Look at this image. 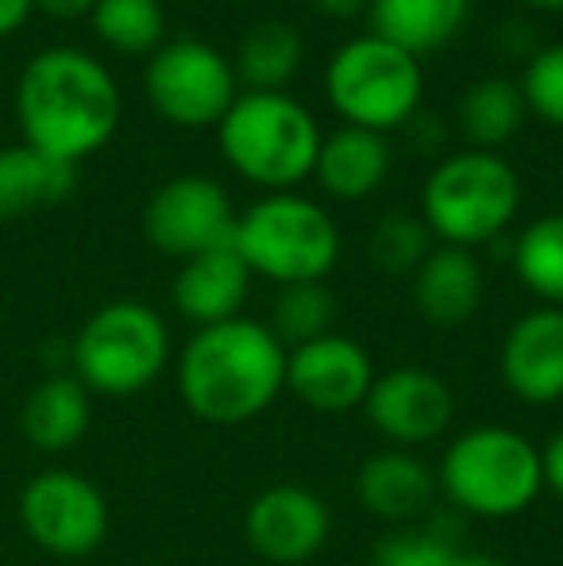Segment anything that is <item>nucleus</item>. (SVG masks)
<instances>
[{"label":"nucleus","instance_id":"obj_1","mask_svg":"<svg viewBox=\"0 0 563 566\" xmlns=\"http://www.w3.org/2000/svg\"><path fill=\"white\" fill-rule=\"evenodd\" d=\"M23 143L77 166L97 155L121 127V90L93 54L46 46L23 66L15 85Z\"/></svg>","mask_w":563,"mask_h":566},{"label":"nucleus","instance_id":"obj_2","mask_svg":"<svg viewBox=\"0 0 563 566\" xmlns=\"http://www.w3.org/2000/svg\"><path fill=\"white\" fill-rule=\"evenodd\" d=\"M285 389V347L248 316L197 328L178 355V394L197 420L236 428L263 417Z\"/></svg>","mask_w":563,"mask_h":566},{"label":"nucleus","instance_id":"obj_3","mask_svg":"<svg viewBox=\"0 0 563 566\" xmlns=\"http://www.w3.org/2000/svg\"><path fill=\"white\" fill-rule=\"evenodd\" d=\"M321 124L290 93H240L217 124L225 163L267 193H293L313 178Z\"/></svg>","mask_w":563,"mask_h":566},{"label":"nucleus","instance_id":"obj_4","mask_svg":"<svg viewBox=\"0 0 563 566\" xmlns=\"http://www.w3.org/2000/svg\"><path fill=\"white\" fill-rule=\"evenodd\" d=\"M436 485L463 516L505 521L544 493L541 448L505 424L467 428L444 451Z\"/></svg>","mask_w":563,"mask_h":566},{"label":"nucleus","instance_id":"obj_5","mask_svg":"<svg viewBox=\"0 0 563 566\" xmlns=\"http://www.w3.org/2000/svg\"><path fill=\"white\" fill-rule=\"evenodd\" d=\"M521 209V178L498 150H459L444 158L425 181L421 220L436 243H494Z\"/></svg>","mask_w":563,"mask_h":566},{"label":"nucleus","instance_id":"obj_6","mask_svg":"<svg viewBox=\"0 0 563 566\" xmlns=\"http://www.w3.org/2000/svg\"><path fill=\"white\" fill-rule=\"evenodd\" d=\"M232 247L251 274L274 285L324 282L340 262V228L316 201L293 193H267L236 220Z\"/></svg>","mask_w":563,"mask_h":566},{"label":"nucleus","instance_id":"obj_7","mask_svg":"<svg viewBox=\"0 0 563 566\" xmlns=\"http://www.w3.org/2000/svg\"><path fill=\"white\" fill-rule=\"evenodd\" d=\"M170 363L166 321L143 301L97 308L70 343V374L90 394L132 397L163 378Z\"/></svg>","mask_w":563,"mask_h":566},{"label":"nucleus","instance_id":"obj_8","mask_svg":"<svg viewBox=\"0 0 563 566\" xmlns=\"http://www.w3.org/2000/svg\"><path fill=\"white\" fill-rule=\"evenodd\" d=\"M324 93L332 113L347 127L386 135L417 116L425 97V70L421 59L367 31L347 39L329 59Z\"/></svg>","mask_w":563,"mask_h":566},{"label":"nucleus","instance_id":"obj_9","mask_svg":"<svg viewBox=\"0 0 563 566\" xmlns=\"http://www.w3.org/2000/svg\"><path fill=\"white\" fill-rule=\"evenodd\" d=\"M147 101L166 124L189 127H217L228 108L240 97L232 59L220 54L205 39H170L147 62Z\"/></svg>","mask_w":563,"mask_h":566},{"label":"nucleus","instance_id":"obj_10","mask_svg":"<svg viewBox=\"0 0 563 566\" xmlns=\"http://www.w3.org/2000/svg\"><path fill=\"white\" fill-rule=\"evenodd\" d=\"M236 220L240 212L220 181L205 174H178L150 193L143 209V235L158 254L186 262L205 251L232 247Z\"/></svg>","mask_w":563,"mask_h":566},{"label":"nucleus","instance_id":"obj_11","mask_svg":"<svg viewBox=\"0 0 563 566\" xmlns=\"http://www.w3.org/2000/svg\"><path fill=\"white\" fill-rule=\"evenodd\" d=\"M20 524L31 544L59 559L93 555L108 536V501L74 470H43L20 493Z\"/></svg>","mask_w":563,"mask_h":566},{"label":"nucleus","instance_id":"obj_12","mask_svg":"<svg viewBox=\"0 0 563 566\" xmlns=\"http://www.w3.org/2000/svg\"><path fill=\"white\" fill-rule=\"evenodd\" d=\"M363 417L394 448L414 451L448 432L456 417V397L440 374L421 370V366H394L386 374H375L367 401H363Z\"/></svg>","mask_w":563,"mask_h":566},{"label":"nucleus","instance_id":"obj_13","mask_svg":"<svg viewBox=\"0 0 563 566\" xmlns=\"http://www.w3.org/2000/svg\"><path fill=\"white\" fill-rule=\"evenodd\" d=\"M332 536V513L309 485H271L256 493L243 513V539L263 563L301 566L324 552Z\"/></svg>","mask_w":563,"mask_h":566},{"label":"nucleus","instance_id":"obj_14","mask_svg":"<svg viewBox=\"0 0 563 566\" xmlns=\"http://www.w3.org/2000/svg\"><path fill=\"white\" fill-rule=\"evenodd\" d=\"M375 381V363L363 343L329 332V336L285 350V389L305 409L340 417V412L363 409Z\"/></svg>","mask_w":563,"mask_h":566},{"label":"nucleus","instance_id":"obj_15","mask_svg":"<svg viewBox=\"0 0 563 566\" xmlns=\"http://www.w3.org/2000/svg\"><path fill=\"white\" fill-rule=\"evenodd\" d=\"M502 381L525 405L563 401V308L541 305L525 313L502 339Z\"/></svg>","mask_w":563,"mask_h":566},{"label":"nucleus","instance_id":"obj_16","mask_svg":"<svg viewBox=\"0 0 563 566\" xmlns=\"http://www.w3.org/2000/svg\"><path fill=\"white\" fill-rule=\"evenodd\" d=\"M251 270L240 259L236 247H220V251H205L197 259H186L174 274V308L181 321L194 328H212L243 316L251 293Z\"/></svg>","mask_w":563,"mask_h":566},{"label":"nucleus","instance_id":"obj_17","mask_svg":"<svg viewBox=\"0 0 563 566\" xmlns=\"http://www.w3.org/2000/svg\"><path fill=\"white\" fill-rule=\"evenodd\" d=\"M436 493V470L425 459H417L406 448L375 451L363 459L359 474H355V497L375 521L386 524H409L421 521L432 509Z\"/></svg>","mask_w":563,"mask_h":566},{"label":"nucleus","instance_id":"obj_18","mask_svg":"<svg viewBox=\"0 0 563 566\" xmlns=\"http://www.w3.org/2000/svg\"><path fill=\"white\" fill-rule=\"evenodd\" d=\"M414 305L432 328H459L482 305V262L467 247L436 243L414 270Z\"/></svg>","mask_w":563,"mask_h":566},{"label":"nucleus","instance_id":"obj_19","mask_svg":"<svg viewBox=\"0 0 563 566\" xmlns=\"http://www.w3.org/2000/svg\"><path fill=\"white\" fill-rule=\"evenodd\" d=\"M390 163L394 158L386 135L344 124L321 139L313 178L336 201H363L375 189H383V181L390 178Z\"/></svg>","mask_w":563,"mask_h":566},{"label":"nucleus","instance_id":"obj_20","mask_svg":"<svg viewBox=\"0 0 563 566\" xmlns=\"http://www.w3.org/2000/svg\"><path fill=\"white\" fill-rule=\"evenodd\" d=\"M93 420V394L74 374H51L28 394L20 428L35 451L59 454L85 440Z\"/></svg>","mask_w":563,"mask_h":566},{"label":"nucleus","instance_id":"obj_21","mask_svg":"<svg viewBox=\"0 0 563 566\" xmlns=\"http://www.w3.org/2000/svg\"><path fill=\"white\" fill-rule=\"evenodd\" d=\"M471 0H371V35L421 59L463 31Z\"/></svg>","mask_w":563,"mask_h":566},{"label":"nucleus","instance_id":"obj_22","mask_svg":"<svg viewBox=\"0 0 563 566\" xmlns=\"http://www.w3.org/2000/svg\"><path fill=\"white\" fill-rule=\"evenodd\" d=\"M77 186V166L59 163L35 147L0 150V220H20L62 205Z\"/></svg>","mask_w":563,"mask_h":566},{"label":"nucleus","instance_id":"obj_23","mask_svg":"<svg viewBox=\"0 0 563 566\" xmlns=\"http://www.w3.org/2000/svg\"><path fill=\"white\" fill-rule=\"evenodd\" d=\"M305 62V43L298 28L282 20H263L240 39L232 54V70L240 93H285Z\"/></svg>","mask_w":563,"mask_h":566},{"label":"nucleus","instance_id":"obj_24","mask_svg":"<svg viewBox=\"0 0 563 566\" xmlns=\"http://www.w3.org/2000/svg\"><path fill=\"white\" fill-rule=\"evenodd\" d=\"M525 119V93H521V82H510V77H482L459 101V132L471 143V150L505 147Z\"/></svg>","mask_w":563,"mask_h":566},{"label":"nucleus","instance_id":"obj_25","mask_svg":"<svg viewBox=\"0 0 563 566\" xmlns=\"http://www.w3.org/2000/svg\"><path fill=\"white\" fill-rule=\"evenodd\" d=\"M513 270L536 301L563 308V212L536 217L513 239Z\"/></svg>","mask_w":563,"mask_h":566},{"label":"nucleus","instance_id":"obj_26","mask_svg":"<svg viewBox=\"0 0 563 566\" xmlns=\"http://www.w3.org/2000/svg\"><path fill=\"white\" fill-rule=\"evenodd\" d=\"M93 31L116 54H155L166 43L163 0H97L90 12Z\"/></svg>","mask_w":563,"mask_h":566},{"label":"nucleus","instance_id":"obj_27","mask_svg":"<svg viewBox=\"0 0 563 566\" xmlns=\"http://www.w3.org/2000/svg\"><path fill=\"white\" fill-rule=\"evenodd\" d=\"M332 324H336V297H332V290L324 282L279 285V297H274L271 324L267 328L274 332V339L285 350L329 336Z\"/></svg>","mask_w":563,"mask_h":566},{"label":"nucleus","instance_id":"obj_28","mask_svg":"<svg viewBox=\"0 0 563 566\" xmlns=\"http://www.w3.org/2000/svg\"><path fill=\"white\" fill-rule=\"evenodd\" d=\"M432 247L436 239L425 220L406 217V212H394V217L378 220L367 239V254L378 270H386V274H409V277L428 259Z\"/></svg>","mask_w":563,"mask_h":566},{"label":"nucleus","instance_id":"obj_29","mask_svg":"<svg viewBox=\"0 0 563 566\" xmlns=\"http://www.w3.org/2000/svg\"><path fill=\"white\" fill-rule=\"evenodd\" d=\"M521 93H525L529 116L563 127V43L544 46L529 59Z\"/></svg>","mask_w":563,"mask_h":566},{"label":"nucleus","instance_id":"obj_30","mask_svg":"<svg viewBox=\"0 0 563 566\" xmlns=\"http://www.w3.org/2000/svg\"><path fill=\"white\" fill-rule=\"evenodd\" d=\"M448 544H463L459 532H440L428 524L421 532H390L375 544L371 566H436Z\"/></svg>","mask_w":563,"mask_h":566},{"label":"nucleus","instance_id":"obj_31","mask_svg":"<svg viewBox=\"0 0 563 566\" xmlns=\"http://www.w3.org/2000/svg\"><path fill=\"white\" fill-rule=\"evenodd\" d=\"M541 470H544V490H552L563 501V428L541 448Z\"/></svg>","mask_w":563,"mask_h":566},{"label":"nucleus","instance_id":"obj_32","mask_svg":"<svg viewBox=\"0 0 563 566\" xmlns=\"http://www.w3.org/2000/svg\"><path fill=\"white\" fill-rule=\"evenodd\" d=\"M436 566H505L498 555L490 552H479V547H467V544H448L440 552Z\"/></svg>","mask_w":563,"mask_h":566},{"label":"nucleus","instance_id":"obj_33","mask_svg":"<svg viewBox=\"0 0 563 566\" xmlns=\"http://www.w3.org/2000/svg\"><path fill=\"white\" fill-rule=\"evenodd\" d=\"M31 12H35V0H0V39L20 31Z\"/></svg>","mask_w":563,"mask_h":566},{"label":"nucleus","instance_id":"obj_34","mask_svg":"<svg viewBox=\"0 0 563 566\" xmlns=\"http://www.w3.org/2000/svg\"><path fill=\"white\" fill-rule=\"evenodd\" d=\"M35 8L54 20H77V15H90L97 0H35Z\"/></svg>","mask_w":563,"mask_h":566},{"label":"nucleus","instance_id":"obj_35","mask_svg":"<svg viewBox=\"0 0 563 566\" xmlns=\"http://www.w3.org/2000/svg\"><path fill=\"white\" fill-rule=\"evenodd\" d=\"M309 4L321 15H329V20H352V15L367 12L371 0H309Z\"/></svg>","mask_w":563,"mask_h":566},{"label":"nucleus","instance_id":"obj_36","mask_svg":"<svg viewBox=\"0 0 563 566\" xmlns=\"http://www.w3.org/2000/svg\"><path fill=\"white\" fill-rule=\"evenodd\" d=\"M525 4L536 12H563V0H525Z\"/></svg>","mask_w":563,"mask_h":566}]
</instances>
